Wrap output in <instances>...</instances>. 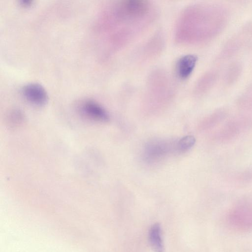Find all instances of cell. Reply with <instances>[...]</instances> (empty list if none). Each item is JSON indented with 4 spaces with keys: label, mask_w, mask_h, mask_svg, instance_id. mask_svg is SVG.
Instances as JSON below:
<instances>
[{
    "label": "cell",
    "mask_w": 252,
    "mask_h": 252,
    "mask_svg": "<svg viewBox=\"0 0 252 252\" xmlns=\"http://www.w3.org/2000/svg\"><path fill=\"white\" fill-rule=\"evenodd\" d=\"M22 93L26 99L34 105L42 106L47 101V93L38 83H30L25 85L22 89Z\"/></svg>",
    "instance_id": "7a4b0ae2"
},
{
    "label": "cell",
    "mask_w": 252,
    "mask_h": 252,
    "mask_svg": "<svg viewBox=\"0 0 252 252\" xmlns=\"http://www.w3.org/2000/svg\"><path fill=\"white\" fill-rule=\"evenodd\" d=\"M171 146L167 142L156 141L148 144L145 151L147 160L155 161L165 155L168 152Z\"/></svg>",
    "instance_id": "5b68a950"
},
{
    "label": "cell",
    "mask_w": 252,
    "mask_h": 252,
    "mask_svg": "<svg viewBox=\"0 0 252 252\" xmlns=\"http://www.w3.org/2000/svg\"><path fill=\"white\" fill-rule=\"evenodd\" d=\"M149 240L151 247L156 252H163L164 246L159 224L156 223L151 226L149 231Z\"/></svg>",
    "instance_id": "8992f818"
},
{
    "label": "cell",
    "mask_w": 252,
    "mask_h": 252,
    "mask_svg": "<svg viewBox=\"0 0 252 252\" xmlns=\"http://www.w3.org/2000/svg\"><path fill=\"white\" fill-rule=\"evenodd\" d=\"M197 58L192 54L186 55L180 58L176 65V71L178 76L182 79L189 77L194 69Z\"/></svg>",
    "instance_id": "277c9868"
},
{
    "label": "cell",
    "mask_w": 252,
    "mask_h": 252,
    "mask_svg": "<svg viewBox=\"0 0 252 252\" xmlns=\"http://www.w3.org/2000/svg\"><path fill=\"white\" fill-rule=\"evenodd\" d=\"M228 12L221 5L198 3L181 13L175 28L176 41L183 45L199 44L216 36L227 21Z\"/></svg>",
    "instance_id": "6da1fadb"
},
{
    "label": "cell",
    "mask_w": 252,
    "mask_h": 252,
    "mask_svg": "<svg viewBox=\"0 0 252 252\" xmlns=\"http://www.w3.org/2000/svg\"><path fill=\"white\" fill-rule=\"evenodd\" d=\"M163 38L160 33L155 35L146 46L147 55H154L160 50L163 45Z\"/></svg>",
    "instance_id": "52a82bcc"
},
{
    "label": "cell",
    "mask_w": 252,
    "mask_h": 252,
    "mask_svg": "<svg viewBox=\"0 0 252 252\" xmlns=\"http://www.w3.org/2000/svg\"><path fill=\"white\" fill-rule=\"evenodd\" d=\"M82 112L88 118L98 121L106 122L109 115L106 110L99 103L93 100H87L81 105Z\"/></svg>",
    "instance_id": "3957f363"
},
{
    "label": "cell",
    "mask_w": 252,
    "mask_h": 252,
    "mask_svg": "<svg viewBox=\"0 0 252 252\" xmlns=\"http://www.w3.org/2000/svg\"><path fill=\"white\" fill-rule=\"evenodd\" d=\"M20 3L23 6H29L32 3V0H21Z\"/></svg>",
    "instance_id": "9c48e42d"
},
{
    "label": "cell",
    "mask_w": 252,
    "mask_h": 252,
    "mask_svg": "<svg viewBox=\"0 0 252 252\" xmlns=\"http://www.w3.org/2000/svg\"><path fill=\"white\" fill-rule=\"evenodd\" d=\"M195 139L191 135L182 138L178 143L177 148L179 151L184 152L191 148L195 144Z\"/></svg>",
    "instance_id": "ba28073f"
}]
</instances>
